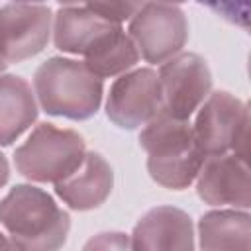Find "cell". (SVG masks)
Segmentation results:
<instances>
[{
    "label": "cell",
    "mask_w": 251,
    "mask_h": 251,
    "mask_svg": "<svg viewBox=\"0 0 251 251\" xmlns=\"http://www.w3.org/2000/svg\"><path fill=\"white\" fill-rule=\"evenodd\" d=\"M118 24L84 6H61L53 16V43L59 51L84 55Z\"/></svg>",
    "instance_id": "4fadbf2b"
},
{
    "label": "cell",
    "mask_w": 251,
    "mask_h": 251,
    "mask_svg": "<svg viewBox=\"0 0 251 251\" xmlns=\"http://www.w3.org/2000/svg\"><path fill=\"white\" fill-rule=\"evenodd\" d=\"M8 176H10V167H8L6 157L0 153V188L8 182Z\"/></svg>",
    "instance_id": "ffe728a7"
},
{
    "label": "cell",
    "mask_w": 251,
    "mask_h": 251,
    "mask_svg": "<svg viewBox=\"0 0 251 251\" xmlns=\"http://www.w3.org/2000/svg\"><path fill=\"white\" fill-rule=\"evenodd\" d=\"M53 14L41 2H10L0 8V55L20 63L41 53L51 37Z\"/></svg>",
    "instance_id": "ba28073f"
},
{
    "label": "cell",
    "mask_w": 251,
    "mask_h": 251,
    "mask_svg": "<svg viewBox=\"0 0 251 251\" xmlns=\"http://www.w3.org/2000/svg\"><path fill=\"white\" fill-rule=\"evenodd\" d=\"M165 114L190 120L212 90V73L196 53H176L157 73Z\"/></svg>",
    "instance_id": "52a82bcc"
},
{
    "label": "cell",
    "mask_w": 251,
    "mask_h": 251,
    "mask_svg": "<svg viewBox=\"0 0 251 251\" xmlns=\"http://www.w3.org/2000/svg\"><path fill=\"white\" fill-rule=\"evenodd\" d=\"M114 186V171L110 163L94 151H86L80 165L55 182L57 196L73 210H94L106 202Z\"/></svg>",
    "instance_id": "8fae6325"
},
{
    "label": "cell",
    "mask_w": 251,
    "mask_h": 251,
    "mask_svg": "<svg viewBox=\"0 0 251 251\" xmlns=\"http://www.w3.org/2000/svg\"><path fill=\"white\" fill-rule=\"evenodd\" d=\"M163 110L161 84L153 69L141 67L122 73L106 98L108 120L122 129H137Z\"/></svg>",
    "instance_id": "9c48e42d"
},
{
    "label": "cell",
    "mask_w": 251,
    "mask_h": 251,
    "mask_svg": "<svg viewBox=\"0 0 251 251\" xmlns=\"http://www.w3.org/2000/svg\"><path fill=\"white\" fill-rule=\"evenodd\" d=\"M10 247H14V245H12V241H10V239H6V237L0 233V249H10Z\"/></svg>",
    "instance_id": "44dd1931"
},
{
    "label": "cell",
    "mask_w": 251,
    "mask_h": 251,
    "mask_svg": "<svg viewBox=\"0 0 251 251\" xmlns=\"http://www.w3.org/2000/svg\"><path fill=\"white\" fill-rule=\"evenodd\" d=\"M139 57L151 65H161L182 51L188 39L186 16L176 4L143 2L129 18L127 27Z\"/></svg>",
    "instance_id": "8992f818"
},
{
    "label": "cell",
    "mask_w": 251,
    "mask_h": 251,
    "mask_svg": "<svg viewBox=\"0 0 251 251\" xmlns=\"http://www.w3.org/2000/svg\"><path fill=\"white\" fill-rule=\"evenodd\" d=\"M196 2L218 14L222 20L241 27L243 31L249 29V0H196Z\"/></svg>",
    "instance_id": "ac0fdd59"
},
{
    "label": "cell",
    "mask_w": 251,
    "mask_h": 251,
    "mask_svg": "<svg viewBox=\"0 0 251 251\" xmlns=\"http://www.w3.org/2000/svg\"><path fill=\"white\" fill-rule=\"evenodd\" d=\"M200 247L216 249H249L251 247V218L247 210H212L198 222Z\"/></svg>",
    "instance_id": "9a60e30c"
},
{
    "label": "cell",
    "mask_w": 251,
    "mask_h": 251,
    "mask_svg": "<svg viewBox=\"0 0 251 251\" xmlns=\"http://www.w3.org/2000/svg\"><path fill=\"white\" fill-rule=\"evenodd\" d=\"M37 118L35 92L16 75H0V145L14 143Z\"/></svg>",
    "instance_id": "5bb4252c"
},
{
    "label": "cell",
    "mask_w": 251,
    "mask_h": 251,
    "mask_svg": "<svg viewBox=\"0 0 251 251\" xmlns=\"http://www.w3.org/2000/svg\"><path fill=\"white\" fill-rule=\"evenodd\" d=\"M22 2H31V0H22Z\"/></svg>",
    "instance_id": "d4e9b609"
},
{
    "label": "cell",
    "mask_w": 251,
    "mask_h": 251,
    "mask_svg": "<svg viewBox=\"0 0 251 251\" xmlns=\"http://www.w3.org/2000/svg\"><path fill=\"white\" fill-rule=\"evenodd\" d=\"M131 249H192L194 226L186 212L173 206L149 210L133 227Z\"/></svg>",
    "instance_id": "7c38bea8"
},
{
    "label": "cell",
    "mask_w": 251,
    "mask_h": 251,
    "mask_svg": "<svg viewBox=\"0 0 251 251\" xmlns=\"http://www.w3.org/2000/svg\"><path fill=\"white\" fill-rule=\"evenodd\" d=\"M155 2H167V4H182L186 0H155Z\"/></svg>",
    "instance_id": "603a6c76"
},
{
    "label": "cell",
    "mask_w": 251,
    "mask_h": 251,
    "mask_svg": "<svg viewBox=\"0 0 251 251\" xmlns=\"http://www.w3.org/2000/svg\"><path fill=\"white\" fill-rule=\"evenodd\" d=\"M82 57H84V65L96 76L106 78L129 71L139 61V51L133 39L129 37V33H126L118 24Z\"/></svg>",
    "instance_id": "2e32d148"
},
{
    "label": "cell",
    "mask_w": 251,
    "mask_h": 251,
    "mask_svg": "<svg viewBox=\"0 0 251 251\" xmlns=\"http://www.w3.org/2000/svg\"><path fill=\"white\" fill-rule=\"evenodd\" d=\"M6 67H8V63H6V61H4V57L0 55V75L6 71Z\"/></svg>",
    "instance_id": "7402d4cb"
},
{
    "label": "cell",
    "mask_w": 251,
    "mask_h": 251,
    "mask_svg": "<svg viewBox=\"0 0 251 251\" xmlns=\"http://www.w3.org/2000/svg\"><path fill=\"white\" fill-rule=\"evenodd\" d=\"M33 92L47 114L80 122L98 112L104 86L84 61L51 57L35 69Z\"/></svg>",
    "instance_id": "3957f363"
},
{
    "label": "cell",
    "mask_w": 251,
    "mask_h": 251,
    "mask_svg": "<svg viewBox=\"0 0 251 251\" xmlns=\"http://www.w3.org/2000/svg\"><path fill=\"white\" fill-rule=\"evenodd\" d=\"M139 145L147 153L149 176L171 190L188 188L206 159L194 139L190 122L165 112H159L143 126Z\"/></svg>",
    "instance_id": "6da1fadb"
},
{
    "label": "cell",
    "mask_w": 251,
    "mask_h": 251,
    "mask_svg": "<svg viewBox=\"0 0 251 251\" xmlns=\"http://www.w3.org/2000/svg\"><path fill=\"white\" fill-rule=\"evenodd\" d=\"M0 224L16 249H59L69 235V214L41 188L16 184L0 200Z\"/></svg>",
    "instance_id": "7a4b0ae2"
},
{
    "label": "cell",
    "mask_w": 251,
    "mask_h": 251,
    "mask_svg": "<svg viewBox=\"0 0 251 251\" xmlns=\"http://www.w3.org/2000/svg\"><path fill=\"white\" fill-rule=\"evenodd\" d=\"M31 2H43V0H31Z\"/></svg>",
    "instance_id": "cb8c5ba5"
},
{
    "label": "cell",
    "mask_w": 251,
    "mask_h": 251,
    "mask_svg": "<svg viewBox=\"0 0 251 251\" xmlns=\"http://www.w3.org/2000/svg\"><path fill=\"white\" fill-rule=\"evenodd\" d=\"M194 139L206 157L233 151L247 161L249 153V108L237 96L216 90L196 110Z\"/></svg>",
    "instance_id": "5b68a950"
},
{
    "label": "cell",
    "mask_w": 251,
    "mask_h": 251,
    "mask_svg": "<svg viewBox=\"0 0 251 251\" xmlns=\"http://www.w3.org/2000/svg\"><path fill=\"white\" fill-rule=\"evenodd\" d=\"M90 247H104V249L106 247H118V249H122V247H129V241L124 233H100L96 239L86 243V249H90Z\"/></svg>",
    "instance_id": "d6986e66"
},
{
    "label": "cell",
    "mask_w": 251,
    "mask_h": 251,
    "mask_svg": "<svg viewBox=\"0 0 251 251\" xmlns=\"http://www.w3.org/2000/svg\"><path fill=\"white\" fill-rule=\"evenodd\" d=\"M86 145L80 133L53 124H39L14 151L20 175L33 182H59L82 161Z\"/></svg>",
    "instance_id": "277c9868"
},
{
    "label": "cell",
    "mask_w": 251,
    "mask_h": 251,
    "mask_svg": "<svg viewBox=\"0 0 251 251\" xmlns=\"http://www.w3.org/2000/svg\"><path fill=\"white\" fill-rule=\"evenodd\" d=\"M57 2L61 6H84L110 22L122 24L129 20L145 0H57Z\"/></svg>",
    "instance_id": "e0dca14e"
},
{
    "label": "cell",
    "mask_w": 251,
    "mask_h": 251,
    "mask_svg": "<svg viewBox=\"0 0 251 251\" xmlns=\"http://www.w3.org/2000/svg\"><path fill=\"white\" fill-rule=\"evenodd\" d=\"M196 192L210 206L247 210L251 206L247 161L229 151L206 157L196 176Z\"/></svg>",
    "instance_id": "30bf717a"
}]
</instances>
